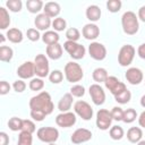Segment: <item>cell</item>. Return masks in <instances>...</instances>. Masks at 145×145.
Here are the masks:
<instances>
[{
  "label": "cell",
  "instance_id": "cell-38",
  "mask_svg": "<svg viewBox=\"0 0 145 145\" xmlns=\"http://www.w3.org/2000/svg\"><path fill=\"white\" fill-rule=\"evenodd\" d=\"M28 87L32 89V91H41L43 87H44V82L42 78L40 77H36V78H32L29 84H28Z\"/></svg>",
  "mask_w": 145,
  "mask_h": 145
},
{
  "label": "cell",
  "instance_id": "cell-52",
  "mask_svg": "<svg viewBox=\"0 0 145 145\" xmlns=\"http://www.w3.org/2000/svg\"><path fill=\"white\" fill-rule=\"evenodd\" d=\"M0 42H1V43H3V42H5V35H2V34L0 35Z\"/></svg>",
  "mask_w": 145,
  "mask_h": 145
},
{
  "label": "cell",
  "instance_id": "cell-5",
  "mask_svg": "<svg viewBox=\"0 0 145 145\" xmlns=\"http://www.w3.org/2000/svg\"><path fill=\"white\" fill-rule=\"evenodd\" d=\"M36 136L41 142L52 144L59 138V130L54 127H41L36 131Z\"/></svg>",
  "mask_w": 145,
  "mask_h": 145
},
{
  "label": "cell",
  "instance_id": "cell-45",
  "mask_svg": "<svg viewBox=\"0 0 145 145\" xmlns=\"http://www.w3.org/2000/svg\"><path fill=\"white\" fill-rule=\"evenodd\" d=\"M12 88H14L15 92H17V93H22V92H24L25 88H26V83H25L23 79H17V80L14 82V84H12Z\"/></svg>",
  "mask_w": 145,
  "mask_h": 145
},
{
  "label": "cell",
  "instance_id": "cell-16",
  "mask_svg": "<svg viewBox=\"0 0 145 145\" xmlns=\"http://www.w3.org/2000/svg\"><path fill=\"white\" fill-rule=\"evenodd\" d=\"M17 75L20 77V79H28L35 75V68H34V62L32 61H26L22 63L17 68Z\"/></svg>",
  "mask_w": 145,
  "mask_h": 145
},
{
  "label": "cell",
  "instance_id": "cell-33",
  "mask_svg": "<svg viewBox=\"0 0 145 145\" xmlns=\"http://www.w3.org/2000/svg\"><path fill=\"white\" fill-rule=\"evenodd\" d=\"M32 143H33L32 134L26 133V131H20L19 133L17 145H32Z\"/></svg>",
  "mask_w": 145,
  "mask_h": 145
},
{
  "label": "cell",
  "instance_id": "cell-32",
  "mask_svg": "<svg viewBox=\"0 0 145 145\" xmlns=\"http://www.w3.org/2000/svg\"><path fill=\"white\" fill-rule=\"evenodd\" d=\"M8 127L9 129H11L12 131H22V127H23V119L18 118V117H12L9 119L8 121Z\"/></svg>",
  "mask_w": 145,
  "mask_h": 145
},
{
  "label": "cell",
  "instance_id": "cell-7",
  "mask_svg": "<svg viewBox=\"0 0 145 145\" xmlns=\"http://www.w3.org/2000/svg\"><path fill=\"white\" fill-rule=\"evenodd\" d=\"M63 49L75 60L83 59L84 56H85V52H86V49H85L84 45H82L77 42H72V41H66L63 43Z\"/></svg>",
  "mask_w": 145,
  "mask_h": 145
},
{
  "label": "cell",
  "instance_id": "cell-25",
  "mask_svg": "<svg viewBox=\"0 0 145 145\" xmlns=\"http://www.w3.org/2000/svg\"><path fill=\"white\" fill-rule=\"evenodd\" d=\"M23 33L20 29L16 28V27H12V28H9L7 31V39L11 42V43H20L23 41Z\"/></svg>",
  "mask_w": 145,
  "mask_h": 145
},
{
  "label": "cell",
  "instance_id": "cell-51",
  "mask_svg": "<svg viewBox=\"0 0 145 145\" xmlns=\"http://www.w3.org/2000/svg\"><path fill=\"white\" fill-rule=\"evenodd\" d=\"M140 105H142L143 108H145V94L140 97Z\"/></svg>",
  "mask_w": 145,
  "mask_h": 145
},
{
  "label": "cell",
  "instance_id": "cell-49",
  "mask_svg": "<svg viewBox=\"0 0 145 145\" xmlns=\"http://www.w3.org/2000/svg\"><path fill=\"white\" fill-rule=\"evenodd\" d=\"M138 19H140L142 22L145 23V6H142L139 9H138V15H137Z\"/></svg>",
  "mask_w": 145,
  "mask_h": 145
},
{
  "label": "cell",
  "instance_id": "cell-53",
  "mask_svg": "<svg viewBox=\"0 0 145 145\" xmlns=\"http://www.w3.org/2000/svg\"><path fill=\"white\" fill-rule=\"evenodd\" d=\"M137 145H145V140H143V139H142V140H139V142L137 143Z\"/></svg>",
  "mask_w": 145,
  "mask_h": 145
},
{
  "label": "cell",
  "instance_id": "cell-46",
  "mask_svg": "<svg viewBox=\"0 0 145 145\" xmlns=\"http://www.w3.org/2000/svg\"><path fill=\"white\" fill-rule=\"evenodd\" d=\"M10 87H11V86L9 85L8 82L1 80V82H0V94H1V95H6L7 93H9Z\"/></svg>",
  "mask_w": 145,
  "mask_h": 145
},
{
  "label": "cell",
  "instance_id": "cell-9",
  "mask_svg": "<svg viewBox=\"0 0 145 145\" xmlns=\"http://www.w3.org/2000/svg\"><path fill=\"white\" fill-rule=\"evenodd\" d=\"M74 110H75V113L78 117H80L83 120H91L93 117V109L86 101H83V100L77 101L74 104Z\"/></svg>",
  "mask_w": 145,
  "mask_h": 145
},
{
  "label": "cell",
  "instance_id": "cell-31",
  "mask_svg": "<svg viewBox=\"0 0 145 145\" xmlns=\"http://www.w3.org/2000/svg\"><path fill=\"white\" fill-rule=\"evenodd\" d=\"M137 118V112L135 109L133 108H129L127 110L123 111V118H122V121L126 122V123H131L136 120Z\"/></svg>",
  "mask_w": 145,
  "mask_h": 145
},
{
  "label": "cell",
  "instance_id": "cell-8",
  "mask_svg": "<svg viewBox=\"0 0 145 145\" xmlns=\"http://www.w3.org/2000/svg\"><path fill=\"white\" fill-rule=\"evenodd\" d=\"M111 112L106 109H100L96 113V127L100 130H108L112 123Z\"/></svg>",
  "mask_w": 145,
  "mask_h": 145
},
{
  "label": "cell",
  "instance_id": "cell-4",
  "mask_svg": "<svg viewBox=\"0 0 145 145\" xmlns=\"http://www.w3.org/2000/svg\"><path fill=\"white\" fill-rule=\"evenodd\" d=\"M136 50L131 44H125L120 48L119 53H118V62L121 67H127L129 66L134 58H135Z\"/></svg>",
  "mask_w": 145,
  "mask_h": 145
},
{
  "label": "cell",
  "instance_id": "cell-15",
  "mask_svg": "<svg viewBox=\"0 0 145 145\" xmlns=\"http://www.w3.org/2000/svg\"><path fill=\"white\" fill-rule=\"evenodd\" d=\"M125 77L127 79V82L131 85H138L143 82V78H144V75H143V71L139 69V68H136V67H130L127 69L126 74H125Z\"/></svg>",
  "mask_w": 145,
  "mask_h": 145
},
{
  "label": "cell",
  "instance_id": "cell-27",
  "mask_svg": "<svg viewBox=\"0 0 145 145\" xmlns=\"http://www.w3.org/2000/svg\"><path fill=\"white\" fill-rule=\"evenodd\" d=\"M26 8L31 14H37L41 10H43L44 5L41 0H27L26 1Z\"/></svg>",
  "mask_w": 145,
  "mask_h": 145
},
{
  "label": "cell",
  "instance_id": "cell-17",
  "mask_svg": "<svg viewBox=\"0 0 145 145\" xmlns=\"http://www.w3.org/2000/svg\"><path fill=\"white\" fill-rule=\"evenodd\" d=\"M82 34L86 40H95L99 37L100 35V28L96 24L93 23H88L86 25H84L83 29H82Z\"/></svg>",
  "mask_w": 145,
  "mask_h": 145
},
{
  "label": "cell",
  "instance_id": "cell-43",
  "mask_svg": "<svg viewBox=\"0 0 145 145\" xmlns=\"http://www.w3.org/2000/svg\"><path fill=\"white\" fill-rule=\"evenodd\" d=\"M26 36H27V39H28L29 41H32V42H36V41L40 40V37H42V36L40 35L39 29H36V28H28L27 32H26Z\"/></svg>",
  "mask_w": 145,
  "mask_h": 145
},
{
  "label": "cell",
  "instance_id": "cell-28",
  "mask_svg": "<svg viewBox=\"0 0 145 145\" xmlns=\"http://www.w3.org/2000/svg\"><path fill=\"white\" fill-rule=\"evenodd\" d=\"M14 57V51L10 46L1 45L0 46V60L2 62H9Z\"/></svg>",
  "mask_w": 145,
  "mask_h": 145
},
{
  "label": "cell",
  "instance_id": "cell-20",
  "mask_svg": "<svg viewBox=\"0 0 145 145\" xmlns=\"http://www.w3.org/2000/svg\"><path fill=\"white\" fill-rule=\"evenodd\" d=\"M74 96L70 93H66L58 102V109L60 112H68L72 105Z\"/></svg>",
  "mask_w": 145,
  "mask_h": 145
},
{
  "label": "cell",
  "instance_id": "cell-12",
  "mask_svg": "<svg viewBox=\"0 0 145 145\" xmlns=\"http://www.w3.org/2000/svg\"><path fill=\"white\" fill-rule=\"evenodd\" d=\"M88 54L94 60L101 61V60H104L106 57V49L100 42H92L88 45Z\"/></svg>",
  "mask_w": 145,
  "mask_h": 145
},
{
  "label": "cell",
  "instance_id": "cell-34",
  "mask_svg": "<svg viewBox=\"0 0 145 145\" xmlns=\"http://www.w3.org/2000/svg\"><path fill=\"white\" fill-rule=\"evenodd\" d=\"M130 99H131V93H130L129 89H125L122 93H120V94L114 96L116 102H118L119 104H126V103H128L130 101Z\"/></svg>",
  "mask_w": 145,
  "mask_h": 145
},
{
  "label": "cell",
  "instance_id": "cell-41",
  "mask_svg": "<svg viewBox=\"0 0 145 145\" xmlns=\"http://www.w3.org/2000/svg\"><path fill=\"white\" fill-rule=\"evenodd\" d=\"M70 94H71L74 97H82V96H84V94H85V87H84L83 85L76 84V85L71 86V88H70Z\"/></svg>",
  "mask_w": 145,
  "mask_h": 145
},
{
  "label": "cell",
  "instance_id": "cell-24",
  "mask_svg": "<svg viewBox=\"0 0 145 145\" xmlns=\"http://www.w3.org/2000/svg\"><path fill=\"white\" fill-rule=\"evenodd\" d=\"M59 40H60V36L56 31H46L42 35V41L46 45H52V44L59 43Z\"/></svg>",
  "mask_w": 145,
  "mask_h": 145
},
{
  "label": "cell",
  "instance_id": "cell-3",
  "mask_svg": "<svg viewBox=\"0 0 145 145\" xmlns=\"http://www.w3.org/2000/svg\"><path fill=\"white\" fill-rule=\"evenodd\" d=\"M63 72H65V77H66L67 82H69V83H77L84 77L82 67L79 66V63H77L75 61L67 62L65 66Z\"/></svg>",
  "mask_w": 145,
  "mask_h": 145
},
{
  "label": "cell",
  "instance_id": "cell-13",
  "mask_svg": "<svg viewBox=\"0 0 145 145\" xmlns=\"http://www.w3.org/2000/svg\"><path fill=\"white\" fill-rule=\"evenodd\" d=\"M76 113L74 112H61L59 113L57 117H56V123L59 126V127H62V128H69V127H72L75 123H76Z\"/></svg>",
  "mask_w": 145,
  "mask_h": 145
},
{
  "label": "cell",
  "instance_id": "cell-47",
  "mask_svg": "<svg viewBox=\"0 0 145 145\" xmlns=\"http://www.w3.org/2000/svg\"><path fill=\"white\" fill-rule=\"evenodd\" d=\"M9 143V137L5 131L0 133V145H8Z\"/></svg>",
  "mask_w": 145,
  "mask_h": 145
},
{
  "label": "cell",
  "instance_id": "cell-44",
  "mask_svg": "<svg viewBox=\"0 0 145 145\" xmlns=\"http://www.w3.org/2000/svg\"><path fill=\"white\" fill-rule=\"evenodd\" d=\"M110 112H111V116H112V119L113 120H116V121H122L123 110L120 106H113Z\"/></svg>",
  "mask_w": 145,
  "mask_h": 145
},
{
  "label": "cell",
  "instance_id": "cell-22",
  "mask_svg": "<svg viewBox=\"0 0 145 145\" xmlns=\"http://www.w3.org/2000/svg\"><path fill=\"white\" fill-rule=\"evenodd\" d=\"M143 137V131L139 127H130L127 131V139L130 143L137 144L139 140H142Z\"/></svg>",
  "mask_w": 145,
  "mask_h": 145
},
{
  "label": "cell",
  "instance_id": "cell-10",
  "mask_svg": "<svg viewBox=\"0 0 145 145\" xmlns=\"http://www.w3.org/2000/svg\"><path fill=\"white\" fill-rule=\"evenodd\" d=\"M104 85L113 96H116V95L122 93L125 89H127L125 83L120 82L116 76H109L106 78V80L104 82Z\"/></svg>",
  "mask_w": 145,
  "mask_h": 145
},
{
  "label": "cell",
  "instance_id": "cell-19",
  "mask_svg": "<svg viewBox=\"0 0 145 145\" xmlns=\"http://www.w3.org/2000/svg\"><path fill=\"white\" fill-rule=\"evenodd\" d=\"M61 11V7L58 2H54V1H50V2H46L44 5V8H43V12L49 16L50 18H57L58 15L60 14Z\"/></svg>",
  "mask_w": 145,
  "mask_h": 145
},
{
  "label": "cell",
  "instance_id": "cell-54",
  "mask_svg": "<svg viewBox=\"0 0 145 145\" xmlns=\"http://www.w3.org/2000/svg\"><path fill=\"white\" fill-rule=\"evenodd\" d=\"M48 145H56V144H54V143H52V144H48Z\"/></svg>",
  "mask_w": 145,
  "mask_h": 145
},
{
  "label": "cell",
  "instance_id": "cell-14",
  "mask_svg": "<svg viewBox=\"0 0 145 145\" xmlns=\"http://www.w3.org/2000/svg\"><path fill=\"white\" fill-rule=\"evenodd\" d=\"M92 139V131L86 128H78L76 129L70 137V140L72 144H82L86 143Z\"/></svg>",
  "mask_w": 145,
  "mask_h": 145
},
{
  "label": "cell",
  "instance_id": "cell-23",
  "mask_svg": "<svg viewBox=\"0 0 145 145\" xmlns=\"http://www.w3.org/2000/svg\"><path fill=\"white\" fill-rule=\"evenodd\" d=\"M85 14H86V17H87L88 20H91V22H97L101 18V14L102 12H101V9H100L99 6L91 5V6L87 7Z\"/></svg>",
  "mask_w": 145,
  "mask_h": 145
},
{
  "label": "cell",
  "instance_id": "cell-50",
  "mask_svg": "<svg viewBox=\"0 0 145 145\" xmlns=\"http://www.w3.org/2000/svg\"><path fill=\"white\" fill-rule=\"evenodd\" d=\"M138 123L140 127L145 128V111H143L138 117Z\"/></svg>",
  "mask_w": 145,
  "mask_h": 145
},
{
  "label": "cell",
  "instance_id": "cell-36",
  "mask_svg": "<svg viewBox=\"0 0 145 145\" xmlns=\"http://www.w3.org/2000/svg\"><path fill=\"white\" fill-rule=\"evenodd\" d=\"M66 37H67V41L77 42L80 37V33L76 27H70L66 31Z\"/></svg>",
  "mask_w": 145,
  "mask_h": 145
},
{
  "label": "cell",
  "instance_id": "cell-6",
  "mask_svg": "<svg viewBox=\"0 0 145 145\" xmlns=\"http://www.w3.org/2000/svg\"><path fill=\"white\" fill-rule=\"evenodd\" d=\"M34 68H35V75L40 78H44L50 75V67H49V60L48 58L40 53L34 59Z\"/></svg>",
  "mask_w": 145,
  "mask_h": 145
},
{
  "label": "cell",
  "instance_id": "cell-21",
  "mask_svg": "<svg viewBox=\"0 0 145 145\" xmlns=\"http://www.w3.org/2000/svg\"><path fill=\"white\" fill-rule=\"evenodd\" d=\"M46 56L52 60H58L62 56V45L60 43H56L46 46Z\"/></svg>",
  "mask_w": 145,
  "mask_h": 145
},
{
  "label": "cell",
  "instance_id": "cell-39",
  "mask_svg": "<svg viewBox=\"0 0 145 145\" xmlns=\"http://www.w3.org/2000/svg\"><path fill=\"white\" fill-rule=\"evenodd\" d=\"M49 79H50V82H51L52 84H59V83H61L62 79H63V74H62L61 70L56 69V70H53V71L50 72Z\"/></svg>",
  "mask_w": 145,
  "mask_h": 145
},
{
  "label": "cell",
  "instance_id": "cell-37",
  "mask_svg": "<svg viewBox=\"0 0 145 145\" xmlns=\"http://www.w3.org/2000/svg\"><path fill=\"white\" fill-rule=\"evenodd\" d=\"M7 8L12 12H19L23 7V2L20 0H8L6 2Z\"/></svg>",
  "mask_w": 145,
  "mask_h": 145
},
{
  "label": "cell",
  "instance_id": "cell-30",
  "mask_svg": "<svg viewBox=\"0 0 145 145\" xmlns=\"http://www.w3.org/2000/svg\"><path fill=\"white\" fill-rule=\"evenodd\" d=\"M109 134H110V137H111L113 140H120V139L123 137V135H125L122 127H120V126H118V125H117V126H112V127L110 128Z\"/></svg>",
  "mask_w": 145,
  "mask_h": 145
},
{
  "label": "cell",
  "instance_id": "cell-42",
  "mask_svg": "<svg viewBox=\"0 0 145 145\" xmlns=\"http://www.w3.org/2000/svg\"><path fill=\"white\" fill-rule=\"evenodd\" d=\"M36 130L35 123L29 120V119H23V127H22V131H26L29 134H33Z\"/></svg>",
  "mask_w": 145,
  "mask_h": 145
},
{
  "label": "cell",
  "instance_id": "cell-26",
  "mask_svg": "<svg viewBox=\"0 0 145 145\" xmlns=\"http://www.w3.org/2000/svg\"><path fill=\"white\" fill-rule=\"evenodd\" d=\"M92 77H93L94 82H96V84H100V83H104L106 80V78L109 77V75H108V71L105 68L99 67V68H95L93 70Z\"/></svg>",
  "mask_w": 145,
  "mask_h": 145
},
{
  "label": "cell",
  "instance_id": "cell-40",
  "mask_svg": "<svg viewBox=\"0 0 145 145\" xmlns=\"http://www.w3.org/2000/svg\"><path fill=\"white\" fill-rule=\"evenodd\" d=\"M122 2L120 0H109L106 2V8L110 12H118L121 9Z\"/></svg>",
  "mask_w": 145,
  "mask_h": 145
},
{
  "label": "cell",
  "instance_id": "cell-35",
  "mask_svg": "<svg viewBox=\"0 0 145 145\" xmlns=\"http://www.w3.org/2000/svg\"><path fill=\"white\" fill-rule=\"evenodd\" d=\"M52 27L56 32H61L63 29H66L67 27V22L65 20V18L62 17H57L52 20Z\"/></svg>",
  "mask_w": 145,
  "mask_h": 145
},
{
  "label": "cell",
  "instance_id": "cell-18",
  "mask_svg": "<svg viewBox=\"0 0 145 145\" xmlns=\"http://www.w3.org/2000/svg\"><path fill=\"white\" fill-rule=\"evenodd\" d=\"M34 24H35L36 29L46 32V29L52 25V22H51V18H50L49 16H46L44 12H42V14H39V15L35 17Z\"/></svg>",
  "mask_w": 145,
  "mask_h": 145
},
{
  "label": "cell",
  "instance_id": "cell-48",
  "mask_svg": "<svg viewBox=\"0 0 145 145\" xmlns=\"http://www.w3.org/2000/svg\"><path fill=\"white\" fill-rule=\"evenodd\" d=\"M137 54H138L139 58L145 59V42L142 43V44L138 46V49H137Z\"/></svg>",
  "mask_w": 145,
  "mask_h": 145
},
{
  "label": "cell",
  "instance_id": "cell-29",
  "mask_svg": "<svg viewBox=\"0 0 145 145\" xmlns=\"http://www.w3.org/2000/svg\"><path fill=\"white\" fill-rule=\"evenodd\" d=\"M10 25V16L5 7H0V28L6 29Z\"/></svg>",
  "mask_w": 145,
  "mask_h": 145
},
{
  "label": "cell",
  "instance_id": "cell-1",
  "mask_svg": "<svg viewBox=\"0 0 145 145\" xmlns=\"http://www.w3.org/2000/svg\"><path fill=\"white\" fill-rule=\"evenodd\" d=\"M31 117L35 121H43L44 118L52 113L54 105L48 92H41L29 100Z\"/></svg>",
  "mask_w": 145,
  "mask_h": 145
},
{
  "label": "cell",
  "instance_id": "cell-2",
  "mask_svg": "<svg viewBox=\"0 0 145 145\" xmlns=\"http://www.w3.org/2000/svg\"><path fill=\"white\" fill-rule=\"evenodd\" d=\"M121 26L127 35H135L139 29L138 17L134 11H126L121 16Z\"/></svg>",
  "mask_w": 145,
  "mask_h": 145
},
{
  "label": "cell",
  "instance_id": "cell-11",
  "mask_svg": "<svg viewBox=\"0 0 145 145\" xmlns=\"http://www.w3.org/2000/svg\"><path fill=\"white\" fill-rule=\"evenodd\" d=\"M88 93L95 105H102L105 102V92L100 84H92L88 88Z\"/></svg>",
  "mask_w": 145,
  "mask_h": 145
}]
</instances>
